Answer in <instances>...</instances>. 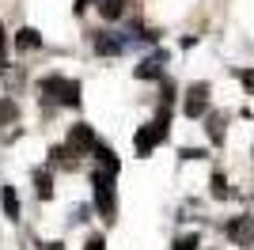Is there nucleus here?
Listing matches in <instances>:
<instances>
[{
    "mask_svg": "<svg viewBox=\"0 0 254 250\" xmlns=\"http://www.w3.org/2000/svg\"><path fill=\"white\" fill-rule=\"evenodd\" d=\"M34 186H38V197H42V201L53 197V178H50V171H34Z\"/></svg>",
    "mask_w": 254,
    "mask_h": 250,
    "instance_id": "obj_14",
    "label": "nucleus"
},
{
    "mask_svg": "<svg viewBox=\"0 0 254 250\" xmlns=\"http://www.w3.org/2000/svg\"><path fill=\"white\" fill-rule=\"evenodd\" d=\"M197 247H201V235H197V231H186V235L175 239V247H171V250H197Z\"/></svg>",
    "mask_w": 254,
    "mask_h": 250,
    "instance_id": "obj_16",
    "label": "nucleus"
},
{
    "mask_svg": "<svg viewBox=\"0 0 254 250\" xmlns=\"http://www.w3.org/2000/svg\"><path fill=\"white\" fill-rule=\"evenodd\" d=\"M182 114L186 118H205L209 114V83H190L186 103H182Z\"/></svg>",
    "mask_w": 254,
    "mask_h": 250,
    "instance_id": "obj_7",
    "label": "nucleus"
},
{
    "mask_svg": "<svg viewBox=\"0 0 254 250\" xmlns=\"http://www.w3.org/2000/svg\"><path fill=\"white\" fill-rule=\"evenodd\" d=\"M129 46H133V42L122 31H95V38H91V50H95L99 57H122Z\"/></svg>",
    "mask_w": 254,
    "mask_h": 250,
    "instance_id": "obj_4",
    "label": "nucleus"
},
{
    "mask_svg": "<svg viewBox=\"0 0 254 250\" xmlns=\"http://www.w3.org/2000/svg\"><path fill=\"white\" fill-rule=\"evenodd\" d=\"M0 38H4V23H0Z\"/></svg>",
    "mask_w": 254,
    "mask_h": 250,
    "instance_id": "obj_23",
    "label": "nucleus"
},
{
    "mask_svg": "<svg viewBox=\"0 0 254 250\" xmlns=\"http://www.w3.org/2000/svg\"><path fill=\"white\" fill-rule=\"evenodd\" d=\"M209 193L216 201H224V197H232V189H228V178L220 175V171H216V175H212V182H209Z\"/></svg>",
    "mask_w": 254,
    "mask_h": 250,
    "instance_id": "obj_15",
    "label": "nucleus"
},
{
    "mask_svg": "<svg viewBox=\"0 0 254 250\" xmlns=\"http://www.w3.org/2000/svg\"><path fill=\"white\" fill-rule=\"evenodd\" d=\"M167 133H171V110H167V103H163V110L156 114V122L140 125L137 136H133V144H137V156H140V159L152 156V148L163 144V140H167Z\"/></svg>",
    "mask_w": 254,
    "mask_h": 250,
    "instance_id": "obj_3",
    "label": "nucleus"
},
{
    "mask_svg": "<svg viewBox=\"0 0 254 250\" xmlns=\"http://www.w3.org/2000/svg\"><path fill=\"white\" fill-rule=\"evenodd\" d=\"M84 250H106V239L103 235H91V239L84 243Z\"/></svg>",
    "mask_w": 254,
    "mask_h": 250,
    "instance_id": "obj_20",
    "label": "nucleus"
},
{
    "mask_svg": "<svg viewBox=\"0 0 254 250\" xmlns=\"http://www.w3.org/2000/svg\"><path fill=\"white\" fill-rule=\"evenodd\" d=\"M64 148L72 152V156H91V148H95V129L84 122H76L72 129H68V136H64Z\"/></svg>",
    "mask_w": 254,
    "mask_h": 250,
    "instance_id": "obj_5",
    "label": "nucleus"
},
{
    "mask_svg": "<svg viewBox=\"0 0 254 250\" xmlns=\"http://www.w3.org/2000/svg\"><path fill=\"white\" fill-rule=\"evenodd\" d=\"M205 133L212 144H224V114H205Z\"/></svg>",
    "mask_w": 254,
    "mask_h": 250,
    "instance_id": "obj_13",
    "label": "nucleus"
},
{
    "mask_svg": "<svg viewBox=\"0 0 254 250\" xmlns=\"http://www.w3.org/2000/svg\"><path fill=\"white\" fill-rule=\"evenodd\" d=\"M224 235L235 243V247H254V216H232L224 224Z\"/></svg>",
    "mask_w": 254,
    "mask_h": 250,
    "instance_id": "obj_6",
    "label": "nucleus"
},
{
    "mask_svg": "<svg viewBox=\"0 0 254 250\" xmlns=\"http://www.w3.org/2000/svg\"><path fill=\"white\" fill-rule=\"evenodd\" d=\"M15 114H19V106L11 99H0V122H15Z\"/></svg>",
    "mask_w": 254,
    "mask_h": 250,
    "instance_id": "obj_17",
    "label": "nucleus"
},
{
    "mask_svg": "<svg viewBox=\"0 0 254 250\" xmlns=\"http://www.w3.org/2000/svg\"><path fill=\"white\" fill-rule=\"evenodd\" d=\"M15 50L27 53V50H42V34L34 31V27H23L19 34H15Z\"/></svg>",
    "mask_w": 254,
    "mask_h": 250,
    "instance_id": "obj_11",
    "label": "nucleus"
},
{
    "mask_svg": "<svg viewBox=\"0 0 254 250\" xmlns=\"http://www.w3.org/2000/svg\"><path fill=\"white\" fill-rule=\"evenodd\" d=\"M91 152H95V163H99V167H106V171H114V175L122 171V159H118V156H114V152H110L106 144H95Z\"/></svg>",
    "mask_w": 254,
    "mask_h": 250,
    "instance_id": "obj_12",
    "label": "nucleus"
},
{
    "mask_svg": "<svg viewBox=\"0 0 254 250\" xmlns=\"http://www.w3.org/2000/svg\"><path fill=\"white\" fill-rule=\"evenodd\" d=\"M0 205H4V216L11 224L19 220V193H15V186H0Z\"/></svg>",
    "mask_w": 254,
    "mask_h": 250,
    "instance_id": "obj_10",
    "label": "nucleus"
},
{
    "mask_svg": "<svg viewBox=\"0 0 254 250\" xmlns=\"http://www.w3.org/2000/svg\"><path fill=\"white\" fill-rule=\"evenodd\" d=\"M114 171H106V167H91V193H95V208L99 216L106 224H114L118 220V201H114Z\"/></svg>",
    "mask_w": 254,
    "mask_h": 250,
    "instance_id": "obj_1",
    "label": "nucleus"
},
{
    "mask_svg": "<svg viewBox=\"0 0 254 250\" xmlns=\"http://www.w3.org/2000/svg\"><path fill=\"white\" fill-rule=\"evenodd\" d=\"M38 91H42V103H57V106H80V80H64V76H46L38 80Z\"/></svg>",
    "mask_w": 254,
    "mask_h": 250,
    "instance_id": "obj_2",
    "label": "nucleus"
},
{
    "mask_svg": "<svg viewBox=\"0 0 254 250\" xmlns=\"http://www.w3.org/2000/svg\"><path fill=\"white\" fill-rule=\"evenodd\" d=\"M95 8H99V15H103L106 23H118L122 15H126L129 0H95Z\"/></svg>",
    "mask_w": 254,
    "mask_h": 250,
    "instance_id": "obj_9",
    "label": "nucleus"
},
{
    "mask_svg": "<svg viewBox=\"0 0 254 250\" xmlns=\"http://www.w3.org/2000/svg\"><path fill=\"white\" fill-rule=\"evenodd\" d=\"M91 4H95V0H76L72 8H76V15H84V11H87V8H91Z\"/></svg>",
    "mask_w": 254,
    "mask_h": 250,
    "instance_id": "obj_21",
    "label": "nucleus"
},
{
    "mask_svg": "<svg viewBox=\"0 0 254 250\" xmlns=\"http://www.w3.org/2000/svg\"><path fill=\"white\" fill-rule=\"evenodd\" d=\"M235 76H239V83L254 95V68H235Z\"/></svg>",
    "mask_w": 254,
    "mask_h": 250,
    "instance_id": "obj_18",
    "label": "nucleus"
},
{
    "mask_svg": "<svg viewBox=\"0 0 254 250\" xmlns=\"http://www.w3.org/2000/svg\"><path fill=\"white\" fill-rule=\"evenodd\" d=\"M179 156H182V159H205L209 152H205V148H182Z\"/></svg>",
    "mask_w": 254,
    "mask_h": 250,
    "instance_id": "obj_19",
    "label": "nucleus"
},
{
    "mask_svg": "<svg viewBox=\"0 0 254 250\" xmlns=\"http://www.w3.org/2000/svg\"><path fill=\"white\" fill-rule=\"evenodd\" d=\"M4 64H8V57H4V38H0V68H4Z\"/></svg>",
    "mask_w": 254,
    "mask_h": 250,
    "instance_id": "obj_22",
    "label": "nucleus"
},
{
    "mask_svg": "<svg viewBox=\"0 0 254 250\" xmlns=\"http://www.w3.org/2000/svg\"><path fill=\"white\" fill-rule=\"evenodd\" d=\"M163 64H167V53H152V57H144V61L133 68V76H137V80H159V76H163Z\"/></svg>",
    "mask_w": 254,
    "mask_h": 250,
    "instance_id": "obj_8",
    "label": "nucleus"
}]
</instances>
